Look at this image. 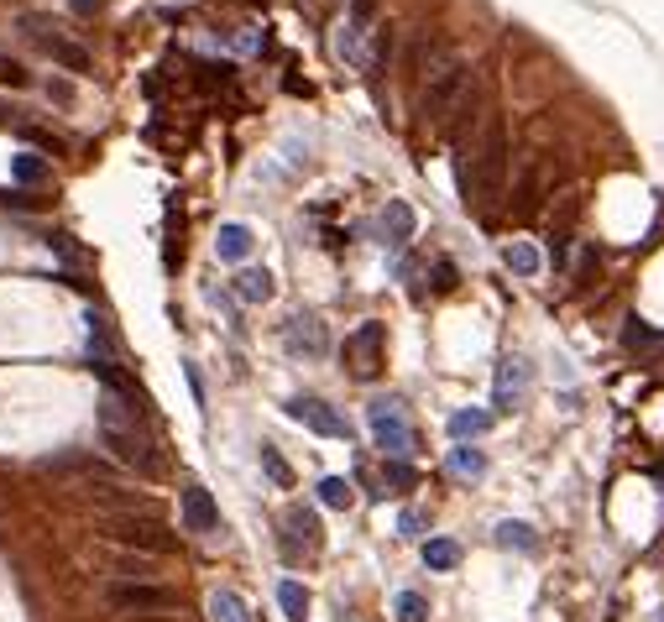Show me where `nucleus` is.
Masks as SVG:
<instances>
[{
    "instance_id": "nucleus-1",
    "label": "nucleus",
    "mask_w": 664,
    "mask_h": 622,
    "mask_svg": "<svg viewBox=\"0 0 664 622\" xmlns=\"http://www.w3.org/2000/svg\"><path fill=\"white\" fill-rule=\"evenodd\" d=\"M502 183H508V126H502V115L487 121V136H482V152H476V173L466 178V194L476 210H487V204L502 194Z\"/></svg>"
},
{
    "instance_id": "nucleus-2",
    "label": "nucleus",
    "mask_w": 664,
    "mask_h": 622,
    "mask_svg": "<svg viewBox=\"0 0 664 622\" xmlns=\"http://www.w3.org/2000/svg\"><path fill=\"white\" fill-rule=\"evenodd\" d=\"M105 534L121 549H142V555H168V549H178V534L157 513H110Z\"/></svg>"
},
{
    "instance_id": "nucleus-3",
    "label": "nucleus",
    "mask_w": 664,
    "mask_h": 622,
    "mask_svg": "<svg viewBox=\"0 0 664 622\" xmlns=\"http://www.w3.org/2000/svg\"><path fill=\"white\" fill-rule=\"evenodd\" d=\"M466 89H471V63L466 58H445L424 84V115L429 121H445V115L466 100Z\"/></svg>"
},
{
    "instance_id": "nucleus-4",
    "label": "nucleus",
    "mask_w": 664,
    "mask_h": 622,
    "mask_svg": "<svg viewBox=\"0 0 664 622\" xmlns=\"http://www.w3.org/2000/svg\"><path fill=\"white\" fill-rule=\"evenodd\" d=\"M366 424H372V440H377V450H382L387 460L414 455V429H408L398 398H377L372 408H366Z\"/></svg>"
},
{
    "instance_id": "nucleus-5",
    "label": "nucleus",
    "mask_w": 664,
    "mask_h": 622,
    "mask_svg": "<svg viewBox=\"0 0 664 622\" xmlns=\"http://www.w3.org/2000/svg\"><path fill=\"white\" fill-rule=\"evenodd\" d=\"M100 445L116 455L121 466L142 471V476H157V455H152V445H147L142 424H100Z\"/></svg>"
},
{
    "instance_id": "nucleus-6",
    "label": "nucleus",
    "mask_w": 664,
    "mask_h": 622,
    "mask_svg": "<svg viewBox=\"0 0 664 622\" xmlns=\"http://www.w3.org/2000/svg\"><path fill=\"white\" fill-rule=\"evenodd\" d=\"M382 351H387V325H377V319H366L361 330H351L346 335V366L356 377H377L382 372Z\"/></svg>"
},
{
    "instance_id": "nucleus-7",
    "label": "nucleus",
    "mask_w": 664,
    "mask_h": 622,
    "mask_svg": "<svg viewBox=\"0 0 664 622\" xmlns=\"http://www.w3.org/2000/svg\"><path fill=\"white\" fill-rule=\"evenodd\" d=\"M288 419L304 424L309 434H319V440H346V419H340V413H335L325 398H314V393L288 398Z\"/></svg>"
},
{
    "instance_id": "nucleus-8",
    "label": "nucleus",
    "mask_w": 664,
    "mask_h": 622,
    "mask_svg": "<svg viewBox=\"0 0 664 622\" xmlns=\"http://www.w3.org/2000/svg\"><path fill=\"white\" fill-rule=\"evenodd\" d=\"M178 596L168 586H152V581H116L110 586V607L116 612H168Z\"/></svg>"
},
{
    "instance_id": "nucleus-9",
    "label": "nucleus",
    "mask_w": 664,
    "mask_h": 622,
    "mask_svg": "<svg viewBox=\"0 0 664 622\" xmlns=\"http://www.w3.org/2000/svg\"><path fill=\"white\" fill-rule=\"evenodd\" d=\"M283 345H288V356L319 361V356L330 351V335H325V325H319L314 314H293V319H288V330H283Z\"/></svg>"
},
{
    "instance_id": "nucleus-10",
    "label": "nucleus",
    "mask_w": 664,
    "mask_h": 622,
    "mask_svg": "<svg viewBox=\"0 0 664 622\" xmlns=\"http://www.w3.org/2000/svg\"><path fill=\"white\" fill-rule=\"evenodd\" d=\"M523 382H529V366H523L518 356H502V361H497V382H492V408H497V413H513Z\"/></svg>"
},
{
    "instance_id": "nucleus-11",
    "label": "nucleus",
    "mask_w": 664,
    "mask_h": 622,
    "mask_svg": "<svg viewBox=\"0 0 664 622\" xmlns=\"http://www.w3.org/2000/svg\"><path fill=\"white\" fill-rule=\"evenodd\" d=\"M183 528L189 534H215L220 528V508L204 487H183Z\"/></svg>"
},
{
    "instance_id": "nucleus-12",
    "label": "nucleus",
    "mask_w": 664,
    "mask_h": 622,
    "mask_svg": "<svg viewBox=\"0 0 664 622\" xmlns=\"http://www.w3.org/2000/svg\"><path fill=\"white\" fill-rule=\"evenodd\" d=\"M251 246H257V236H251V225H241V220H225L215 230V257L220 262H246Z\"/></svg>"
},
{
    "instance_id": "nucleus-13",
    "label": "nucleus",
    "mask_w": 664,
    "mask_h": 622,
    "mask_svg": "<svg viewBox=\"0 0 664 622\" xmlns=\"http://www.w3.org/2000/svg\"><path fill=\"white\" fill-rule=\"evenodd\" d=\"M42 471H79L89 481H105V460L100 455H89V450H63V455H42L37 460Z\"/></svg>"
},
{
    "instance_id": "nucleus-14",
    "label": "nucleus",
    "mask_w": 664,
    "mask_h": 622,
    "mask_svg": "<svg viewBox=\"0 0 664 622\" xmlns=\"http://www.w3.org/2000/svg\"><path fill=\"white\" fill-rule=\"evenodd\" d=\"M414 210H408V204L403 199H387V210H382V236H387V246H408V241H414Z\"/></svg>"
},
{
    "instance_id": "nucleus-15",
    "label": "nucleus",
    "mask_w": 664,
    "mask_h": 622,
    "mask_svg": "<svg viewBox=\"0 0 664 622\" xmlns=\"http://www.w3.org/2000/svg\"><path fill=\"white\" fill-rule=\"evenodd\" d=\"M492 539H497L502 549H518V555H534V549H539V534H534L529 523H518V518H502V523L492 528Z\"/></svg>"
},
{
    "instance_id": "nucleus-16",
    "label": "nucleus",
    "mask_w": 664,
    "mask_h": 622,
    "mask_svg": "<svg viewBox=\"0 0 664 622\" xmlns=\"http://www.w3.org/2000/svg\"><path fill=\"white\" fill-rule=\"evenodd\" d=\"M236 298H241V304H267V298H272V272L267 267H241Z\"/></svg>"
},
{
    "instance_id": "nucleus-17",
    "label": "nucleus",
    "mask_w": 664,
    "mask_h": 622,
    "mask_svg": "<svg viewBox=\"0 0 664 622\" xmlns=\"http://www.w3.org/2000/svg\"><path fill=\"white\" fill-rule=\"evenodd\" d=\"M492 429V413L487 408H461V413H450V434L455 440H476V434H487Z\"/></svg>"
},
{
    "instance_id": "nucleus-18",
    "label": "nucleus",
    "mask_w": 664,
    "mask_h": 622,
    "mask_svg": "<svg viewBox=\"0 0 664 622\" xmlns=\"http://www.w3.org/2000/svg\"><path fill=\"white\" fill-rule=\"evenodd\" d=\"M48 58L58 68H68V74H89V53L79 48V42H68V37H53L48 42Z\"/></svg>"
},
{
    "instance_id": "nucleus-19",
    "label": "nucleus",
    "mask_w": 664,
    "mask_h": 622,
    "mask_svg": "<svg viewBox=\"0 0 664 622\" xmlns=\"http://www.w3.org/2000/svg\"><path fill=\"white\" fill-rule=\"evenodd\" d=\"M283 528H288V539H299V534H304V544L319 549V513L304 508V502H299V508H288V523H283Z\"/></svg>"
},
{
    "instance_id": "nucleus-20",
    "label": "nucleus",
    "mask_w": 664,
    "mask_h": 622,
    "mask_svg": "<svg viewBox=\"0 0 664 622\" xmlns=\"http://www.w3.org/2000/svg\"><path fill=\"white\" fill-rule=\"evenodd\" d=\"M319 502H325V508H335V513H346L351 502H356V487L346 476H325L319 481Z\"/></svg>"
},
{
    "instance_id": "nucleus-21",
    "label": "nucleus",
    "mask_w": 664,
    "mask_h": 622,
    "mask_svg": "<svg viewBox=\"0 0 664 622\" xmlns=\"http://www.w3.org/2000/svg\"><path fill=\"white\" fill-rule=\"evenodd\" d=\"M450 471L476 481V476H487V455L476 450V445H455V450H450Z\"/></svg>"
},
{
    "instance_id": "nucleus-22",
    "label": "nucleus",
    "mask_w": 664,
    "mask_h": 622,
    "mask_svg": "<svg viewBox=\"0 0 664 622\" xmlns=\"http://www.w3.org/2000/svg\"><path fill=\"white\" fill-rule=\"evenodd\" d=\"M16 131H21V142H27V147H37V152H53V157H63V152H68V142H63V136H53L48 126H32V121H21Z\"/></svg>"
},
{
    "instance_id": "nucleus-23",
    "label": "nucleus",
    "mask_w": 664,
    "mask_h": 622,
    "mask_svg": "<svg viewBox=\"0 0 664 622\" xmlns=\"http://www.w3.org/2000/svg\"><path fill=\"white\" fill-rule=\"evenodd\" d=\"M424 565L429 570H455V565H461V544H455V539H429L424 544Z\"/></svg>"
},
{
    "instance_id": "nucleus-24",
    "label": "nucleus",
    "mask_w": 664,
    "mask_h": 622,
    "mask_svg": "<svg viewBox=\"0 0 664 622\" xmlns=\"http://www.w3.org/2000/svg\"><path fill=\"white\" fill-rule=\"evenodd\" d=\"M210 612H215V622H251V612H246V602L236 591H215L210 596Z\"/></svg>"
},
{
    "instance_id": "nucleus-25",
    "label": "nucleus",
    "mask_w": 664,
    "mask_h": 622,
    "mask_svg": "<svg viewBox=\"0 0 664 622\" xmlns=\"http://www.w3.org/2000/svg\"><path fill=\"white\" fill-rule=\"evenodd\" d=\"M278 607H283L293 622H304V617H309V591H304L299 581H283V586H278Z\"/></svg>"
},
{
    "instance_id": "nucleus-26",
    "label": "nucleus",
    "mask_w": 664,
    "mask_h": 622,
    "mask_svg": "<svg viewBox=\"0 0 664 622\" xmlns=\"http://www.w3.org/2000/svg\"><path fill=\"white\" fill-rule=\"evenodd\" d=\"M11 173H16V183H42L48 178V163H42V152H16Z\"/></svg>"
},
{
    "instance_id": "nucleus-27",
    "label": "nucleus",
    "mask_w": 664,
    "mask_h": 622,
    "mask_svg": "<svg viewBox=\"0 0 664 622\" xmlns=\"http://www.w3.org/2000/svg\"><path fill=\"white\" fill-rule=\"evenodd\" d=\"M502 262H508L518 278H534V272H539V251H534V246H523V241H513L508 251H502Z\"/></svg>"
},
{
    "instance_id": "nucleus-28",
    "label": "nucleus",
    "mask_w": 664,
    "mask_h": 622,
    "mask_svg": "<svg viewBox=\"0 0 664 622\" xmlns=\"http://www.w3.org/2000/svg\"><path fill=\"white\" fill-rule=\"evenodd\" d=\"M16 27H21V32H27V37H37V42H42V48H48V42L58 37V21H48V16H37V11H21V16H16Z\"/></svg>"
},
{
    "instance_id": "nucleus-29",
    "label": "nucleus",
    "mask_w": 664,
    "mask_h": 622,
    "mask_svg": "<svg viewBox=\"0 0 664 622\" xmlns=\"http://www.w3.org/2000/svg\"><path fill=\"white\" fill-rule=\"evenodd\" d=\"M623 345H628V351H654V345H659V330H649L644 325V319H628V325H623Z\"/></svg>"
},
{
    "instance_id": "nucleus-30",
    "label": "nucleus",
    "mask_w": 664,
    "mask_h": 622,
    "mask_svg": "<svg viewBox=\"0 0 664 622\" xmlns=\"http://www.w3.org/2000/svg\"><path fill=\"white\" fill-rule=\"evenodd\" d=\"M393 612H398V622H429V602H424L419 591H398Z\"/></svg>"
},
{
    "instance_id": "nucleus-31",
    "label": "nucleus",
    "mask_w": 664,
    "mask_h": 622,
    "mask_svg": "<svg viewBox=\"0 0 664 622\" xmlns=\"http://www.w3.org/2000/svg\"><path fill=\"white\" fill-rule=\"evenodd\" d=\"M32 74H27V63L11 58V53H0V89H27Z\"/></svg>"
},
{
    "instance_id": "nucleus-32",
    "label": "nucleus",
    "mask_w": 664,
    "mask_h": 622,
    "mask_svg": "<svg viewBox=\"0 0 664 622\" xmlns=\"http://www.w3.org/2000/svg\"><path fill=\"white\" fill-rule=\"evenodd\" d=\"M262 471L278 481V487H293V466L278 455V445H262Z\"/></svg>"
},
{
    "instance_id": "nucleus-33",
    "label": "nucleus",
    "mask_w": 664,
    "mask_h": 622,
    "mask_svg": "<svg viewBox=\"0 0 664 622\" xmlns=\"http://www.w3.org/2000/svg\"><path fill=\"white\" fill-rule=\"evenodd\" d=\"M455 283H461L455 262H450V257H434V267H429V288H434V293H450Z\"/></svg>"
},
{
    "instance_id": "nucleus-34",
    "label": "nucleus",
    "mask_w": 664,
    "mask_h": 622,
    "mask_svg": "<svg viewBox=\"0 0 664 622\" xmlns=\"http://www.w3.org/2000/svg\"><path fill=\"white\" fill-rule=\"evenodd\" d=\"M424 528H429V518H424L419 508H403V513H398V534H403V539H424Z\"/></svg>"
},
{
    "instance_id": "nucleus-35",
    "label": "nucleus",
    "mask_w": 664,
    "mask_h": 622,
    "mask_svg": "<svg viewBox=\"0 0 664 622\" xmlns=\"http://www.w3.org/2000/svg\"><path fill=\"white\" fill-rule=\"evenodd\" d=\"M387 487H398V492H408V487H414V466H408V460H387Z\"/></svg>"
},
{
    "instance_id": "nucleus-36",
    "label": "nucleus",
    "mask_w": 664,
    "mask_h": 622,
    "mask_svg": "<svg viewBox=\"0 0 664 622\" xmlns=\"http://www.w3.org/2000/svg\"><path fill=\"white\" fill-rule=\"evenodd\" d=\"M377 6H382V0H351V27L366 32V27H372V16H377Z\"/></svg>"
},
{
    "instance_id": "nucleus-37",
    "label": "nucleus",
    "mask_w": 664,
    "mask_h": 622,
    "mask_svg": "<svg viewBox=\"0 0 664 622\" xmlns=\"http://www.w3.org/2000/svg\"><path fill=\"white\" fill-rule=\"evenodd\" d=\"M0 204H16V210H37V199L27 189H11V194H0Z\"/></svg>"
},
{
    "instance_id": "nucleus-38",
    "label": "nucleus",
    "mask_w": 664,
    "mask_h": 622,
    "mask_svg": "<svg viewBox=\"0 0 664 622\" xmlns=\"http://www.w3.org/2000/svg\"><path fill=\"white\" fill-rule=\"evenodd\" d=\"M152 560H136V555H121V575H147Z\"/></svg>"
},
{
    "instance_id": "nucleus-39",
    "label": "nucleus",
    "mask_w": 664,
    "mask_h": 622,
    "mask_svg": "<svg viewBox=\"0 0 664 622\" xmlns=\"http://www.w3.org/2000/svg\"><path fill=\"white\" fill-rule=\"evenodd\" d=\"M105 6V0H68V11H74V16H95Z\"/></svg>"
},
{
    "instance_id": "nucleus-40",
    "label": "nucleus",
    "mask_w": 664,
    "mask_h": 622,
    "mask_svg": "<svg viewBox=\"0 0 664 622\" xmlns=\"http://www.w3.org/2000/svg\"><path fill=\"white\" fill-rule=\"evenodd\" d=\"M0 126H21V110L6 105V100H0Z\"/></svg>"
},
{
    "instance_id": "nucleus-41",
    "label": "nucleus",
    "mask_w": 664,
    "mask_h": 622,
    "mask_svg": "<svg viewBox=\"0 0 664 622\" xmlns=\"http://www.w3.org/2000/svg\"><path fill=\"white\" fill-rule=\"evenodd\" d=\"M48 95H53V100H58V105H68V100H74V89H68V84H63V79H58V84H48Z\"/></svg>"
}]
</instances>
